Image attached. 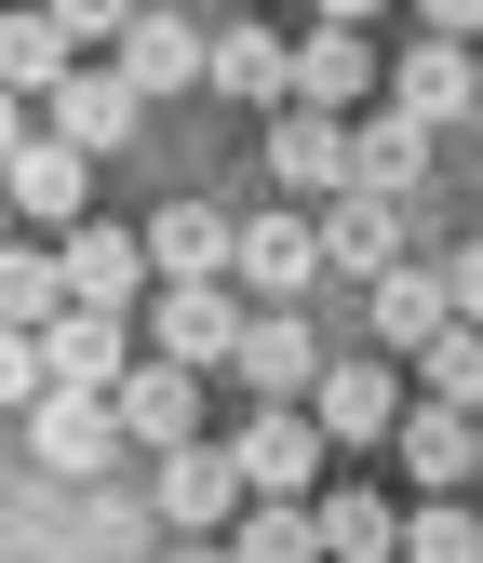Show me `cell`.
<instances>
[{"label": "cell", "instance_id": "obj_4", "mask_svg": "<svg viewBox=\"0 0 483 563\" xmlns=\"http://www.w3.org/2000/svg\"><path fill=\"white\" fill-rule=\"evenodd\" d=\"M121 443H134V430H121L108 389H54V402H28V456H41V483H95Z\"/></svg>", "mask_w": 483, "mask_h": 563}, {"label": "cell", "instance_id": "obj_29", "mask_svg": "<svg viewBox=\"0 0 483 563\" xmlns=\"http://www.w3.org/2000/svg\"><path fill=\"white\" fill-rule=\"evenodd\" d=\"M134 14H149V0H54V27H67V41H81V54H95V41L121 54V27H134Z\"/></svg>", "mask_w": 483, "mask_h": 563}, {"label": "cell", "instance_id": "obj_23", "mask_svg": "<svg viewBox=\"0 0 483 563\" xmlns=\"http://www.w3.org/2000/svg\"><path fill=\"white\" fill-rule=\"evenodd\" d=\"M403 523L417 510H389L376 483H322V550L336 563H403Z\"/></svg>", "mask_w": 483, "mask_h": 563}, {"label": "cell", "instance_id": "obj_15", "mask_svg": "<svg viewBox=\"0 0 483 563\" xmlns=\"http://www.w3.org/2000/svg\"><path fill=\"white\" fill-rule=\"evenodd\" d=\"M322 255H336V282H389L403 255H417V242H403V201H389V188H336Z\"/></svg>", "mask_w": 483, "mask_h": 563}, {"label": "cell", "instance_id": "obj_3", "mask_svg": "<svg viewBox=\"0 0 483 563\" xmlns=\"http://www.w3.org/2000/svg\"><path fill=\"white\" fill-rule=\"evenodd\" d=\"M309 416L336 443H403V416H417V389H403V349H363V363H322Z\"/></svg>", "mask_w": 483, "mask_h": 563}, {"label": "cell", "instance_id": "obj_22", "mask_svg": "<svg viewBox=\"0 0 483 563\" xmlns=\"http://www.w3.org/2000/svg\"><path fill=\"white\" fill-rule=\"evenodd\" d=\"M134 121H149V95H134V81H121V67H81V81H67V95H54V134H67V148H95V162L121 148V134H134Z\"/></svg>", "mask_w": 483, "mask_h": 563}, {"label": "cell", "instance_id": "obj_9", "mask_svg": "<svg viewBox=\"0 0 483 563\" xmlns=\"http://www.w3.org/2000/svg\"><path fill=\"white\" fill-rule=\"evenodd\" d=\"M0 188H14V216L28 229H81V188H95V148H67V134H14V148H0Z\"/></svg>", "mask_w": 483, "mask_h": 563}, {"label": "cell", "instance_id": "obj_10", "mask_svg": "<svg viewBox=\"0 0 483 563\" xmlns=\"http://www.w3.org/2000/svg\"><path fill=\"white\" fill-rule=\"evenodd\" d=\"M389 108H417V121H457V108H483V41H443V27H417L389 54Z\"/></svg>", "mask_w": 483, "mask_h": 563}, {"label": "cell", "instance_id": "obj_21", "mask_svg": "<svg viewBox=\"0 0 483 563\" xmlns=\"http://www.w3.org/2000/svg\"><path fill=\"white\" fill-rule=\"evenodd\" d=\"M41 349H54V389H121L134 363H149V349H134V335H121L108 309H67V322H54Z\"/></svg>", "mask_w": 483, "mask_h": 563}, {"label": "cell", "instance_id": "obj_13", "mask_svg": "<svg viewBox=\"0 0 483 563\" xmlns=\"http://www.w3.org/2000/svg\"><path fill=\"white\" fill-rule=\"evenodd\" d=\"M108 402H121V430L149 443V456H175V443H201V363H162V349H149V363H134V376H121Z\"/></svg>", "mask_w": 483, "mask_h": 563}, {"label": "cell", "instance_id": "obj_2", "mask_svg": "<svg viewBox=\"0 0 483 563\" xmlns=\"http://www.w3.org/2000/svg\"><path fill=\"white\" fill-rule=\"evenodd\" d=\"M242 510H255L242 443H175V456H162V537H229Z\"/></svg>", "mask_w": 483, "mask_h": 563}, {"label": "cell", "instance_id": "obj_19", "mask_svg": "<svg viewBox=\"0 0 483 563\" xmlns=\"http://www.w3.org/2000/svg\"><path fill=\"white\" fill-rule=\"evenodd\" d=\"M149 255H162V282H229L242 268V216H216V201H162V216H149Z\"/></svg>", "mask_w": 483, "mask_h": 563}, {"label": "cell", "instance_id": "obj_20", "mask_svg": "<svg viewBox=\"0 0 483 563\" xmlns=\"http://www.w3.org/2000/svg\"><path fill=\"white\" fill-rule=\"evenodd\" d=\"M417 175H430V121H417V108H363V121H350V188L417 201Z\"/></svg>", "mask_w": 483, "mask_h": 563}, {"label": "cell", "instance_id": "obj_16", "mask_svg": "<svg viewBox=\"0 0 483 563\" xmlns=\"http://www.w3.org/2000/svg\"><path fill=\"white\" fill-rule=\"evenodd\" d=\"M229 376H242L255 402H309V389H322V335H309L296 309H255V322H242V363H229Z\"/></svg>", "mask_w": 483, "mask_h": 563}, {"label": "cell", "instance_id": "obj_6", "mask_svg": "<svg viewBox=\"0 0 483 563\" xmlns=\"http://www.w3.org/2000/svg\"><path fill=\"white\" fill-rule=\"evenodd\" d=\"M229 443H242V470H255V497H322V456H336V430H322L309 402H255Z\"/></svg>", "mask_w": 483, "mask_h": 563}, {"label": "cell", "instance_id": "obj_24", "mask_svg": "<svg viewBox=\"0 0 483 563\" xmlns=\"http://www.w3.org/2000/svg\"><path fill=\"white\" fill-rule=\"evenodd\" d=\"M0 81H14V95H67V81H81V41L54 27V0H28V14L0 27Z\"/></svg>", "mask_w": 483, "mask_h": 563}, {"label": "cell", "instance_id": "obj_11", "mask_svg": "<svg viewBox=\"0 0 483 563\" xmlns=\"http://www.w3.org/2000/svg\"><path fill=\"white\" fill-rule=\"evenodd\" d=\"M268 188L336 201V188H350V121H336V108H268Z\"/></svg>", "mask_w": 483, "mask_h": 563}, {"label": "cell", "instance_id": "obj_27", "mask_svg": "<svg viewBox=\"0 0 483 563\" xmlns=\"http://www.w3.org/2000/svg\"><path fill=\"white\" fill-rule=\"evenodd\" d=\"M417 389H430V402H470V416H483V322H443V335L417 349Z\"/></svg>", "mask_w": 483, "mask_h": 563}, {"label": "cell", "instance_id": "obj_7", "mask_svg": "<svg viewBox=\"0 0 483 563\" xmlns=\"http://www.w3.org/2000/svg\"><path fill=\"white\" fill-rule=\"evenodd\" d=\"M242 296H268V309H296L309 282H336V255H322V216H283V201H268V216H242Z\"/></svg>", "mask_w": 483, "mask_h": 563}, {"label": "cell", "instance_id": "obj_33", "mask_svg": "<svg viewBox=\"0 0 483 563\" xmlns=\"http://www.w3.org/2000/svg\"><path fill=\"white\" fill-rule=\"evenodd\" d=\"M309 14H322V27H376V0H309Z\"/></svg>", "mask_w": 483, "mask_h": 563}, {"label": "cell", "instance_id": "obj_26", "mask_svg": "<svg viewBox=\"0 0 483 563\" xmlns=\"http://www.w3.org/2000/svg\"><path fill=\"white\" fill-rule=\"evenodd\" d=\"M0 322H14V335H54L67 322V255H41V242L0 255Z\"/></svg>", "mask_w": 483, "mask_h": 563}, {"label": "cell", "instance_id": "obj_30", "mask_svg": "<svg viewBox=\"0 0 483 563\" xmlns=\"http://www.w3.org/2000/svg\"><path fill=\"white\" fill-rule=\"evenodd\" d=\"M443 282H457V322H483V229H470V242L443 255Z\"/></svg>", "mask_w": 483, "mask_h": 563}, {"label": "cell", "instance_id": "obj_5", "mask_svg": "<svg viewBox=\"0 0 483 563\" xmlns=\"http://www.w3.org/2000/svg\"><path fill=\"white\" fill-rule=\"evenodd\" d=\"M54 255H67V309H108V322H134V296H162V255H149V229H67Z\"/></svg>", "mask_w": 483, "mask_h": 563}, {"label": "cell", "instance_id": "obj_14", "mask_svg": "<svg viewBox=\"0 0 483 563\" xmlns=\"http://www.w3.org/2000/svg\"><path fill=\"white\" fill-rule=\"evenodd\" d=\"M201 95H229V108H296V41L268 27V14L216 27V81H201Z\"/></svg>", "mask_w": 483, "mask_h": 563}, {"label": "cell", "instance_id": "obj_1", "mask_svg": "<svg viewBox=\"0 0 483 563\" xmlns=\"http://www.w3.org/2000/svg\"><path fill=\"white\" fill-rule=\"evenodd\" d=\"M242 282H162V296H149V349H162V363H201V376H229L242 363Z\"/></svg>", "mask_w": 483, "mask_h": 563}, {"label": "cell", "instance_id": "obj_28", "mask_svg": "<svg viewBox=\"0 0 483 563\" xmlns=\"http://www.w3.org/2000/svg\"><path fill=\"white\" fill-rule=\"evenodd\" d=\"M403 563H483V510L470 497H430L417 523H403Z\"/></svg>", "mask_w": 483, "mask_h": 563}, {"label": "cell", "instance_id": "obj_31", "mask_svg": "<svg viewBox=\"0 0 483 563\" xmlns=\"http://www.w3.org/2000/svg\"><path fill=\"white\" fill-rule=\"evenodd\" d=\"M417 27H443V41H483V0H417Z\"/></svg>", "mask_w": 483, "mask_h": 563}, {"label": "cell", "instance_id": "obj_32", "mask_svg": "<svg viewBox=\"0 0 483 563\" xmlns=\"http://www.w3.org/2000/svg\"><path fill=\"white\" fill-rule=\"evenodd\" d=\"M162 563H242V550H229V537H175Z\"/></svg>", "mask_w": 483, "mask_h": 563}, {"label": "cell", "instance_id": "obj_12", "mask_svg": "<svg viewBox=\"0 0 483 563\" xmlns=\"http://www.w3.org/2000/svg\"><path fill=\"white\" fill-rule=\"evenodd\" d=\"M108 67H121V81H134V95H149V108H162V95H201V81H216V41H201L188 14H134Z\"/></svg>", "mask_w": 483, "mask_h": 563}, {"label": "cell", "instance_id": "obj_18", "mask_svg": "<svg viewBox=\"0 0 483 563\" xmlns=\"http://www.w3.org/2000/svg\"><path fill=\"white\" fill-rule=\"evenodd\" d=\"M403 470H417L430 497L483 483V416H470V402H430V389H417V416H403Z\"/></svg>", "mask_w": 483, "mask_h": 563}, {"label": "cell", "instance_id": "obj_25", "mask_svg": "<svg viewBox=\"0 0 483 563\" xmlns=\"http://www.w3.org/2000/svg\"><path fill=\"white\" fill-rule=\"evenodd\" d=\"M229 550H242V563H336V550H322V497H255V510L229 523Z\"/></svg>", "mask_w": 483, "mask_h": 563}, {"label": "cell", "instance_id": "obj_8", "mask_svg": "<svg viewBox=\"0 0 483 563\" xmlns=\"http://www.w3.org/2000/svg\"><path fill=\"white\" fill-rule=\"evenodd\" d=\"M296 108H336V121L389 108V54H376V27H309V41H296Z\"/></svg>", "mask_w": 483, "mask_h": 563}, {"label": "cell", "instance_id": "obj_17", "mask_svg": "<svg viewBox=\"0 0 483 563\" xmlns=\"http://www.w3.org/2000/svg\"><path fill=\"white\" fill-rule=\"evenodd\" d=\"M376 296V349H403V363H417V349L457 322V282H443V255H403L389 282H363Z\"/></svg>", "mask_w": 483, "mask_h": 563}]
</instances>
